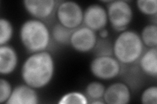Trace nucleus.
<instances>
[{
  "instance_id": "4be33fe9",
  "label": "nucleus",
  "mask_w": 157,
  "mask_h": 104,
  "mask_svg": "<svg viewBox=\"0 0 157 104\" xmlns=\"http://www.w3.org/2000/svg\"><path fill=\"white\" fill-rule=\"evenodd\" d=\"M13 89L9 81L4 78L0 80V103H6L11 96Z\"/></svg>"
},
{
  "instance_id": "9d476101",
  "label": "nucleus",
  "mask_w": 157,
  "mask_h": 104,
  "mask_svg": "<svg viewBox=\"0 0 157 104\" xmlns=\"http://www.w3.org/2000/svg\"><path fill=\"white\" fill-rule=\"evenodd\" d=\"M103 98L107 104H127L131 100V92L126 84L116 82L105 88Z\"/></svg>"
},
{
  "instance_id": "6ab92c4d",
  "label": "nucleus",
  "mask_w": 157,
  "mask_h": 104,
  "mask_svg": "<svg viewBox=\"0 0 157 104\" xmlns=\"http://www.w3.org/2000/svg\"><path fill=\"white\" fill-rule=\"evenodd\" d=\"M137 7L139 11L147 16H156L157 13L156 0H137Z\"/></svg>"
},
{
  "instance_id": "f8f14e48",
  "label": "nucleus",
  "mask_w": 157,
  "mask_h": 104,
  "mask_svg": "<svg viewBox=\"0 0 157 104\" xmlns=\"http://www.w3.org/2000/svg\"><path fill=\"white\" fill-rule=\"evenodd\" d=\"M18 57L15 49L8 45L0 46V74L7 76L15 70Z\"/></svg>"
},
{
  "instance_id": "f3484780",
  "label": "nucleus",
  "mask_w": 157,
  "mask_h": 104,
  "mask_svg": "<svg viewBox=\"0 0 157 104\" xmlns=\"http://www.w3.org/2000/svg\"><path fill=\"white\" fill-rule=\"evenodd\" d=\"M13 26L9 20L0 19V46L6 45L11 40L13 35Z\"/></svg>"
},
{
  "instance_id": "dca6fc26",
  "label": "nucleus",
  "mask_w": 157,
  "mask_h": 104,
  "mask_svg": "<svg viewBox=\"0 0 157 104\" xmlns=\"http://www.w3.org/2000/svg\"><path fill=\"white\" fill-rule=\"evenodd\" d=\"M105 87L100 81H92L88 84L85 88L86 96L90 100H101L104 98Z\"/></svg>"
},
{
  "instance_id": "39448f33",
  "label": "nucleus",
  "mask_w": 157,
  "mask_h": 104,
  "mask_svg": "<svg viewBox=\"0 0 157 104\" xmlns=\"http://www.w3.org/2000/svg\"><path fill=\"white\" fill-rule=\"evenodd\" d=\"M92 75L101 80H111L119 75L121 64L115 57L109 56H96L90 64Z\"/></svg>"
},
{
  "instance_id": "7ed1b4c3",
  "label": "nucleus",
  "mask_w": 157,
  "mask_h": 104,
  "mask_svg": "<svg viewBox=\"0 0 157 104\" xmlns=\"http://www.w3.org/2000/svg\"><path fill=\"white\" fill-rule=\"evenodd\" d=\"M144 51L140 35L134 31L121 32L113 44V52L121 64H131L139 60Z\"/></svg>"
},
{
  "instance_id": "0eeeda50",
  "label": "nucleus",
  "mask_w": 157,
  "mask_h": 104,
  "mask_svg": "<svg viewBox=\"0 0 157 104\" xmlns=\"http://www.w3.org/2000/svg\"><path fill=\"white\" fill-rule=\"evenodd\" d=\"M97 40L94 31L86 26H82L73 31L70 38V45L78 52L87 53L93 51Z\"/></svg>"
},
{
  "instance_id": "412c9836",
  "label": "nucleus",
  "mask_w": 157,
  "mask_h": 104,
  "mask_svg": "<svg viewBox=\"0 0 157 104\" xmlns=\"http://www.w3.org/2000/svg\"><path fill=\"white\" fill-rule=\"evenodd\" d=\"M141 102L144 104H156L157 87L150 86L145 88L141 95Z\"/></svg>"
},
{
  "instance_id": "b1692460",
  "label": "nucleus",
  "mask_w": 157,
  "mask_h": 104,
  "mask_svg": "<svg viewBox=\"0 0 157 104\" xmlns=\"http://www.w3.org/2000/svg\"><path fill=\"white\" fill-rule=\"evenodd\" d=\"M92 104H104L105 103V102H102L101 101V100H93L92 102H91Z\"/></svg>"
},
{
  "instance_id": "2eb2a0df",
  "label": "nucleus",
  "mask_w": 157,
  "mask_h": 104,
  "mask_svg": "<svg viewBox=\"0 0 157 104\" xmlns=\"http://www.w3.org/2000/svg\"><path fill=\"white\" fill-rule=\"evenodd\" d=\"M141 39L144 46L149 48H156L157 46V26L156 23L147 25L142 29Z\"/></svg>"
},
{
  "instance_id": "1a4fd4ad",
  "label": "nucleus",
  "mask_w": 157,
  "mask_h": 104,
  "mask_svg": "<svg viewBox=\"0 0 157 104\" xmlns=\"http://www.w3.org/2000/svg\"><path fill=\"white\" fill-rule=\"evenodd\" d=\"M24 7L34 19L47 20L52 14L56 7L55 0H24Z\"/></svg>"
},
{
  "instance_id": "423d86ee",
  "label": "nucleus",
  "mask_w": 157,
  "mask_h": 104,
  "mask_svg": "<svg viewBox=\"0 0 157 104\" xmlns=\"http://www.w3.org/2000/svg\"><path fill=\"white\" fill-rule=\"evenodd\" d=\"M83 13L80 5L72 1L62 2L56 9L58 23L70 29L80 27L83 22Z\"/></svg>"
},
{
  "instance_id": "6e6552de",
  "label": "nucleus",
  "mask_w": 157,
  "mask_h": 104,
  "mask_svg": "<svg viewBox=\"0 0 157 104\" xmlns=\"http://www.w3.org/2000/svg\"><path fill=\"white\" fill-rule=\"evenodd\" d=\"M108 22L107 10L99 4L90 5L84 11L83 23L85 26L95 32L105 29Z\"/></svg>"
},
{
  "instance_id": "a211bd4d",
  "label": "nucleus",
  "mask_w": 157,
  "mask_h": 104,
  "mask_svg": "<svg viewBox=\"0 0 157 104\" xmlns=\"http://www.w3.org/2000/svg\"><path fill=\"white\" fill-rule=\"evenodd\" d=\"M88 98L84 94L80 92H70L63 95L58 103L60 104H87Z\"/></svg>"
},
{
  "instance_id": "ddd939ff",
  "label": "nucleus",
  "mask_w": 157,
  "mask_h": 104,
  "mask_svg": "<svg viewBox=\"0 0 157 104\" xmlns=\"http://www.w3.org/2000/svg\"><path fill=\"white\" fill-rule=\"evenodd\" d=\"M140 68L146 75L156 77L157 76V49L149 48L140 58Z\"/></svg>"
},
{
  "instance_id": "20e7f679",
  "label": "nucleus",
  "mask_w": 157,
  "mask_h": 104,
  "mask_svg": "<svg viewBox=\"0 0 157 104\" xmlns=\"http://www.w3.org/2000/svg\"><path fill=\"white\" fill-rule=\"evenodd\" d=\"M107 12L108 20L112 27L121 33L126 30L134 16L133 10L130 4L123 0L111 1L107 5Z\"/></svg>"
},
{
  "instance_id": "9b49d317",
  "label": "nucleus",
  "mask_w": 157,
  "mask_h": 104,
  "mask_svg": "<svg viewBox=\"0 0 157 104\" xmlns=\"http://www.w3.org/2000/svg\"><path fill=\"white\" fill-rule=\"evenodd\" d=\"M39 97L36 89L26 84L20 85L13 88L7 104H37Z\"/></svg>"
},
{
  "instance_id": "f03ea898",
  "label": "nucleus",
  "mask_w": 157,
  "mask_h": 104,
  "mask_svg": "<svg viewBox=\"0 0 157 104\" xmlns=\"http://www.w3.org/2000/svg\"><path fill=\"white\" fill-rule=\"evenodd\" d=\"M20 39L23 46L32 53L46 51L50 45L51 33L47 25L37 19L24 22L20 29Z\"/></svg>"
},
{
  "instance_id": "5701e85b",
  "label": "nucleus",
  "mask_w": 157,
  "mask_h": 104,
  "mask_svg": "<svg viewBox=\"0 0 157 104\" xmlns=\"http://www.w3.org/2000/svg\"><path fill=\"white\" fill-rule=\"evenodd\" d=\"M108 34H109V33H108V31L105 29H102V30L100 31V33H99L100 38H107Z\"/></svg>"
},
{
  "instance_id": "4468645a",
  "label": "nucleus",
  "mask_w": 157,
  "mask_h": 104,
  "mask_svg": "<svg viewBox=\"0 0 157 104\" xmlns=\"http://www.w3.org/2000/svg\"><path fill=\"white\" fill-rule=\"evenodd\" d=\"M74 30L75 29H68L58 23L52 27L51 37L58 44L67 45L70 44L71 36Z\"/></svg>"
},
{
  "instance_id": "f257e3e1",
  "label": "nucleus",
  "mask_w": 157,
  "mask_h": 104,
  "mask_svg": "<svg viewBox=\"0 0 157 104\" xmlns=\"http://www.w3.org/2000/svg\"><path fill=\"white\" fill-rule=\"evenodd\" d=\"M55 71V64L52 55L44 51L32 53L26 59L21 68V76L24 83L39 89L50 83Z\"/></svg>"
},
{
  "instance_id": "aec40b11",
  "label": "nucleus",
  "mask_w": 157,
  "mask_h": 104,
  "mask_svg": "<svg viewBox=\"0 0 157 104\" xmlns=\"http://www.w3.org/2000/svg\"><path fill=\"white\" fill-rule=\"evenodd\" d=\"M93 50L96 52V56H112L113 55V44H111L107 38H100V39H98L95 48Z\"/></svg>"
}]
</instances>
